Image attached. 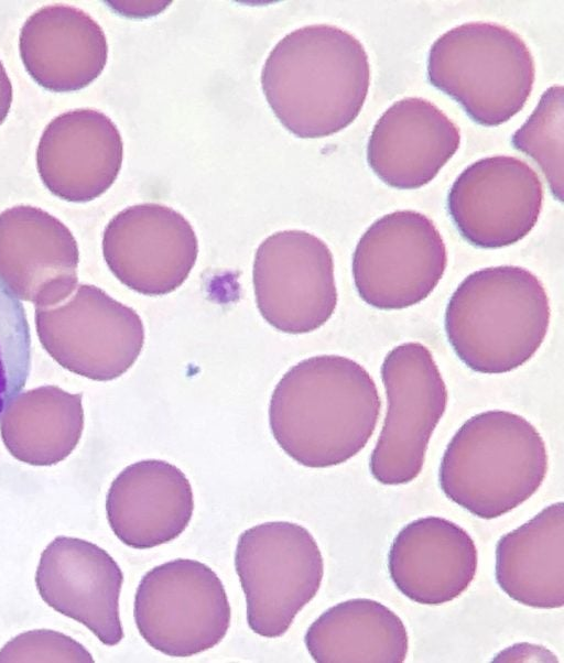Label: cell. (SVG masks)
<instances>
[{
    "mask_svg": "<svg viewBox=\"0 0 564 663\" xmlns=\"http://www.w3.org/2000/svg\"><path fill=\"white\" fill-rule=\"evenodd\" d=\"M563 87L551 86L512 135L514 149L540 166L554 197L563 200Z\"/></svg>",
    "mask_w": 564,
    "mask_h": 663,
    "instance_id": "cell-24",
    "label": "cell"
},
{
    "mask_svg": "<svg viewBox=\"0 0 564 663\" xmlns=\"http://www.w3.org/2000/svg\"><path fill=\"white\" fill-rule=\"evenodd\" d=\"M12 104V85L0 59V126L6 120Z\"/></svg>",
    "mask_w": 564,
    "mask_h": 663,
    "instance_id": "cell-28",
    "label": "cell"
},
{
    "mask_svg": "<svg viewBox=\"0 0 564 663\" xmlns=\"http://www.w3.org/2000/svg\"><path fill=\"white\" fill-rule=\"evenodd\" d=\"M496 580L517 602L541 609L564 605V504L552 503L502 535L496 545Z\"/></svg>",
    "mask_w": 564,
    "mask_h": 663,
    "instance_id": "cell-19",
    "label": "cell"
},
{
    "mask_svg": "<svg viewBox=\"0 0 564 663\" xmlns=\"http://www.w3.org/2000/svg\"><path fill=\"white\" fill-rule=\"evenodd\" d=\"M31 78L54 93L80 90L104 70L108 44L101 26L80 9L53 4L29 17L19 37Z\"/></svg>",
    "mask_w": 564,
    "mask_h": 663,
    "instance_id": "cell-18",
    "label": "cell"
},
{
    "mask_svg": "<svg viewBox=\"0 0 564 663\" xmlns=\"http://www.w3.org/2000/svg\"><path fill=\"white\" fill-rule=\"evenodd\" d=\"M252 281L261 316L283 333L319 328L337 305L332 251L304 230L267 237L256 251Z\"/></svg>",
    "mask_w": 564,
    "mask_h": 663,
    "instance_id": "cell-10",
    "label": "cell"
},
{
    "mask_svg": "<svg viewBox=\"0 0 564 663\" xmlns=\"http://www.w3.org/2000/svg\"><path fill=\"white\" fill-rule=\"evenodd\" d=\"M261 85L273 113L302 139L332 135L359 115L370 85L368 54L330 24L296 29L268 55Z\"/></svg>",
    "mask_w": 564,
    "mask_h": 663,
    "instance_id": "cell-2",
    "label": "cell"
},
{
    "mask_svg": "<svg viewBox=\"0 0 564 663\" xmlns=\"http://www.w3.org/2000/svg\"><path fill=\"white\" fill-rule=\"evenodd\" d=\"M82 395L46 387L18 395L0 419L2 441L18 460L52 466L64 460L84 427Z\"/></svg>",
    "mask_w": 564,
    "mask_h": 663,
    "instance_id": "cell-22",
    "label": "cell"
},
{
    "mask_svg": "<svg viewBox=\"0 0 564 663\" xmlns=\"http://www.w3.org/2000/svg\"><path fill=\"white\" fill-rule=\"evenodd\" d=\"M235 568L246 597L249 628L261 637L278 638L316 596L324 561L307 529L270 521L239 535Z\"/></svg>",
    "mask_w": 564,
    "mask_h": 663,
    "instance_id": "cell-6",
    "label": "cell"
},
{
    "mask_svg": "<svg viewBox=\"0 0 564 663\" xmlns=\"http://www.w3.org/2000/svg\"><path fill=\"white\" fill-rule=\"evenodd\" d=\"M390 577L410 600L438 606L460 596L477 570L474 540L458 524L429 515L404 525L388 554Z\"/></svg>",
    "mask_w": 564,
    "mask_h": 663,
    "instance_id": "cell-17",
    "label": "cell"
},
{
    "mask_svg": "<svg viewBox=\"0 0 564 663\" xmlns=\"http://www.w3.org/2000/svg\"><path fill=\"white\" fill-rule=\"evenodd\" d=\"M551 318L541 280L517 265L480 269L467 275L445 309L446 337L473 371L510 372L543 344Z\"/></svg>",
    "mask_w": 564,
    "mask_h": 663,
    "instance_id": "cell-3",
    "label": "cell"
},
{
    "mask_svg": "<svg viewBox=\"0 0 564 663\" xmlns=\"http://www.w3.org/2000/svg\"><path fill=\"white\" fill-rule=\"evenodd\" d=\"M194 494L185 474L162 459L127 466L106 497L108 523L127 546L152 548L178 537L189 524Z\"/></svg>",
    "mask_w": 564,
    "mask_h": 663,
    "instance_id": "cell-16",
    "label": "cell"
},
{
    "mask_svg": "<svg viewBox=\"0 0 564 663\" xmlns=\"http://www.w3.org/2000/svg\"><path fill=\"white\" fill-rule=\"evenodd\" d=\"M381 380L388 407L369 468L382 485H404L423 468L430 439L446 410L447 388L429 348L413 341L387 354Z\"/></svg>",
    "mask_w": 564,
    "mask_h": 663,
    "instance_id": "cell-8",
    "label": "cell"
},
{
    "mask_svg": "<svg viewBox=\"0 0 564 663\" xmlns=\"http://www.w3.org/2000/svg\"><path fill=\"white\" fill-rule=\"evenodd\" d=\"M492 662H558V659L543 645L520 642L501 650Z\"/></svg>",
    "mask_w": 564,
    "mask_h": 663,
    "instance_id": "cell-27",
    "label": "cell"
},
{
    "mask_svg": "<svg viewBox=\"0 0 564 663\" xmlns=\"http://www.w3.org/2000/svg\"><path fill=\"white\" fill-rule=\"evenodd\" d=\"M458 127L434 104L406 97L378 119L367 145V161L387 185L414 189L430 183L455 154Z\"/></svg>",
    "mask_w": 564,
    "mask_h": 663,
    "instance_id": "cell-15",
    "label": "cell"
},
{
    "mask_svg": "<svg viewBox=\"0 0 564 663\" xmlns=\"http://www.w3.org/2000/svg\"><path fill=\"white\" fill-rule=\"evenodd\" d=\"M77 263L76 240L54 216L29 205L0 214L1 270H76Z\"/></svg>",
    "mask_w": 564,
    "mask_h": 663,
    "instance_id": "cell-23",
    "label": "cell"
},
{
    "mask_svg": "<svg viewBox=\"0 0 564 663\" xmlns=\"http://www.w3.org/2000/svg\"><path fill=\"white\" fill-rule=\"evenodd\" d=\"M547 452L523 416L490 410L468 419L440 465L444 494L480 519H496L531 498L547 472Z\"/></svg>",
    "mask_w": 564,
    "mask_h": 663,
    "instance_id": "cell-4",
    "label": "cell"
},
{
    "mask_svg": "<svg viewBox=\"0 0 564 663\" xmlns=\"http://www.w3.org/2000/svg\"><path fill=\"white\" fill-rule=\"evenodd\" d=\"M144 326L134 309L99 287L82 285L75 297V363L72 371L108 381L123 374L138 359Z\"/></svg>",
    "mask_w": 564,
    "mask_h": 663,
    "instance_id": "cell-21",
    "label": "cell"
},
{
    "mask_svg": "<svg viewBox=\"0 0 564 663\" xmlns=\"http://www.w3.org/2000/svg\"><path fill=\"white\" fill-rule=\"evenodd\" d=\"M122 583L119 565L104 548L68 536H57L46 546L35 574L37 591L50 607L83 623L110 646L123 639Z\"/></svg>",
    "mask_w": 564,
    "mask_h": 663,
    "instance_id": "cell-13",
    "label": "cell"
},
{
    "mask_svg": "<svg viewBox=\"0 0 564 663\" xmlns=\"http://www.w3.org/2000/svg\"><path fill=\"white\" fill-rule=\"evenodd\" d=\"M0 662H85L91 654L73 638L53 630H31L7 642L0 650Z\"/></svg>",
    "mask_w": 564,
    "mask_h": 663,
    "instance_id": "cell-26",
    "label": "cell"
},
{
    "mask_svg": "<svg viewBox=\"0 0 564 663\" xmlns=\"http://www.w3.org/2000/svg\"><path fill=\"white\" fill-rule=\"evenodd\" d=\"M102 252L122 284L160 296L186 281L196 263L198 241L182 214L162 204L143 203L121 210L108 222Z\"/></svg>",
    "mask_w": 564,
    "mask_h": 663,
    "instance_id": "cell-12",
    "label": "cell"
},
{
    "mask_svg": "<svg viewBox=\"0 0 564 663\" xmlns=\"http://www.w3.org/2000/svg\"><path fill=\"white\" fill-rule=\"evenodd\" d=\"M31 370V332L19 295L0 275V419Z\"/></svg>",
    "mask_w": 564,
    "mask_h": 663,
    "instance_id": "cell-25",
    "label": "cell"
},
{
    "mask_svg": "<svg viewBox=\"0 0 564 663\" xmlns=\"http://www.w3.org/2000/svg\"><path fill=\"white\" fill-rule=\"evenodd\" d=\"M133 617L151 648L169 656L188 657L225 638L231 608L223 582L209 566L176 558L141 578Z\"/></svg>",
    "mask_w": 564,
    "mask_h": 663,
    "instance_id": "cell-7",
    "label": "cell"
},
{
    "mask_svg": "<svg viewBox=\"0 0 564 663\" xmlns=\"http://www.w3.org/2000/svg\"><path fill=\"white\" fill-rule=\"evenodd\" d=\"M447 265L441 232L425 215L397 210L373 221L352 254L360 298L383 311L403 309L425 300Z\"/></svg>",
    "mask_w": 564,
    "mask_h": 663,
    "instance_id": "cell-9",
    "label": "cell"
},
{
    "mask_svg": "<svg viewBox=\"0 0 564 663\" xmlns=\"http://www.w3.org/2000/svg\"><path fill=\"white\" fill-rule=\"evenodd\" d=\"M381 400L358 362L319 355L297 362L275 385L269 405L271 433L293 460L310 468L344 464L372 436Z\"/></svg>",
    "mask_w": 564,
    "mask_h": 663,
    "instance_id": "cell-1",
    "label": "cell"
},
{
    "mask_svg": "<svg viewBox=\"0 0 564 663\" xmlns=\"http://www.w3.org/2000/svg\"><path fill=\"white\" fill-rule=\"evenodd\" d=\"M123 143L117 126L94 109H75L55 117L36 149V169L56 197L85 203L102 195L116 181Z\"/></svg>",
    "mask_w": 564,
    "mask_h": 663,
    "instance_id": "cell-14",
    "label": "cell"
},
{
    "mask_svg": "<svg viewBox=\"0 0 564 663\" xmlns=\"http://www.w3.org/2000/svg\"><path fill=\"white\" fill-rule=\"evenodd\" d=\"M543 185L524 161L509 155L480 159L453 183L447 208L460 233L481 249H499L523 239L535 226Z\"/></svg>",
    "mask_w": 564,
    "mask_h": 663,
    "instance_id": "cell-11",
    "label": "cell"
},
{
    "mask_svg": "<svg viewBox=\"0 0 564 663\" xmlns=\"http://www.w3.org/2000/svg\"><path fill=\"white\" fill-rule=\"evenodd\" d=\"M304 642L317 663H402L409 649L402 620L368 598L328 608L308 627Z\"/></svg>",
    "mask_w": 564,
    "mask_h": 663,
    "instance_id": "cell-20",
    "label": "cell"
},
{
    "mask_svg": "<svg viewBox=\"0 0 564 663\" xmlns=\"http://www.w3.org/2000/svg\"><path fill=\"white\" fill-rule=\"evenodd\" d=\"M427 77L456 100L475 122L495 127L525 105L535 64L524 41L490 22H468L442 34L431 46Z\"/></svg>",
    "mask_w": 564,
    "mask_h": 663,
    "instance_id": "cell-5",
    "label": "cell"
}]
</instances>
